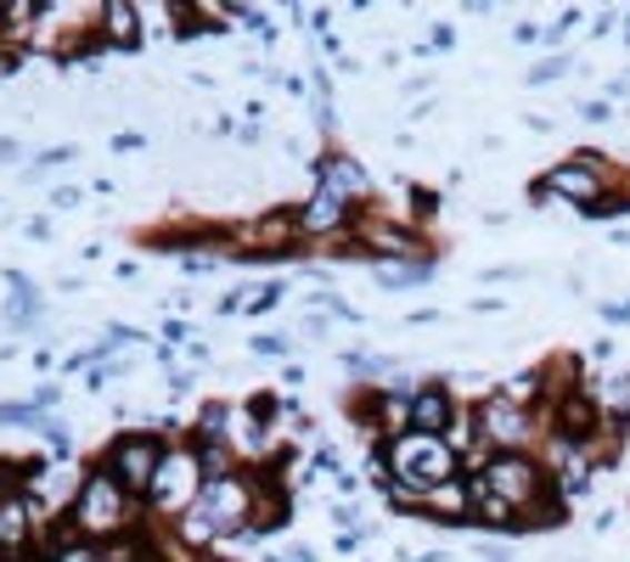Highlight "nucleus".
Returning <instances> with one entry per match:
<instances>
[{"label": "nucleus", "mask_w": 630, "mask_h": 562, "mask_svg": "<svg viewBox=\"0 0 630 562\" xmlns=\"http://www.w3.org/2000/svg\"><path fill=\"white\" fill-rule=\"evenodd\" d=\"M479 479L490 484V495H501L512 506L518 523H558L563 506L552 501V484H547V466H540L534 455H518V450H496Z\"/></svg>", "instance_id": "1"}, {"label": "nucleus", "mask_w": 630, "mask_h": 562, "mask_svg": "<svg viewBox=\"0 0 630 562\" xmlns=\"http://www.w3.org/2000/svg\"><path fill=\"white\" fill-rule=\"evenodd\" d=\"M457 450L439 433H400L389 444V479L406 490H439V484H457Z\"/></svg>", "instance_id": "2"}, {"label": "nucleus", "mask_w": 630, "mask_h": 562, "mask_svg": "<svg viewBox=\"0 0 630 562\" xmlns=\"http://www.w3.org/2000/svg\"><path fill=\"white\" fill-rule=\"evenodd\" d=\"M248 506H253L248 479L226 473V479L203 484V495L187 506V534H198V540H209V534H242L248 529Z\"/></svg>", "instance_id": "3"}, {"label": "nucleus", "mask_w": 630, "mask_h": 562, "mask_svg": "<svg viewBox=\"0 0 630 562\" xmlns=\"http://www.w3.org/2000/svg\"><path fill=\"white\" fill-rule=\"evenodd\" d=\"M124 518H130V495H124V484L108 473V466H97V473L84 479L79 501H73V529L90 534V540H108V534L124 529Z\"/></svg>", "instance_id": "4"}, {"label": "nucleus", "mask_w": 630, "mask_h": 562, "mask_svg": "<svg viewBox=\"0 0 630 562\" xmlns=\"http://www.w3.org/2000/svg\"><path fill=\"white\" fill-rule=\"evenodd\" d=\"M534 198H540V203H547V198H563V203L597 214L602 198H608V163H602L597 152H574L569 163H558L547 180H540V192H534Z\"/></svg>", "instance_id": "5"}, {"label": "nucleus", "mask_w": 630, "mask_h": 562, "mask_svg": "<svg viewBox=\"0 0 630 562\" xmlns=\"http://www.w3.org/2000/svg\"><path fill=\"white\" fill-rule=\"evenodd\" d=\"M163 455H169V444H163L158 433H124V439H113V450H108V473L124 484L130 501H147Z\"/></svg>", "instance_id": "6"}, {"label": "nucleus", "mask_w": 630, "mask_h": 562, "mask_svg": "<svg viewBox=\"0 0 630 562\" xmlns=\"http://www.w3.org/2000/svg\"><path fill=\"white\" fill-rule=\"evenodd\" d=\"M203 461H198V450H169L163 455V466H158V479H152V495L147 501H158V506H169V512H187L198 495H203Z\"/></svg>", "instance_id": "7"}, {"label": "nucleus", "mask_w": 630, "mask_h": 562, "mask_svg": "<svg viewBox=\"0 0 630 562\" xmlns=\"http://www.w3.org/2000/svg\"><path fill=\"white\" fill-rule=\"evenodd\" d=\"M316 192H327V198H338V203H360L367 198V169H360L354 158H343V152H332V158H321L316 163Z\"/></svg>", "instance_id": "8"}, {"label": "nucleus", "mask_w": 630, "mask_h": 562, "mask_svg": "<svg viewBox=\"0 0 630 562\" xmlns=\"http://www.w3.org/2000/svg\"><path fill=\"white\" fill-rule=\"evenodd\" d=\"M479 433H484L496 450H512V444L529 433V411H523L518 400H490V405H479Z\"/></svg>", "instance_id": "9"}, {"label": "nucleus", "mask_w": 630, "mask_h": 562, "mask_svg": "<svg viewBox=\"0 0 630 562\" xmlns=\"http://www.w3.org/2000/svg\"><path fill=\"white\" fill-rule=\"evenodd\" d=\"M406 422H411V433H439V439H444V428L457 422V400H450L439 383H433V389H417V394L406 400Z\"/></svg>", "instance_id": "10"}, {"label": "nucleus", "mask_w": 630, "mask_h": 562, "mask_svg": "<svg viewBox=\"0 0 630 562\" xmlns=\"http://www.w3.org/2000/svg\"><path fill=\"white\" fill-rule=\"evenodd\" d=\"M338 225H349V203H338V198H327V192H316V198L299 209V231H304V237H327V231H338Z\"/></svg>", "instance_id": "11"}, {"label": "nucleus", "mask_w": 630, "mask_h": 562, "mask_svg": "<svg viewBox=\"0 0 630 562\" xmlns=\"http://www.w3.org/2000/svg\"><path fill=\"white\" fill-rule=\"evenodd\" d=\"M29 540V501L18 490L0 495V551H23Z\"/></svg>", "instance_id": "12"}, {"label": "nucleus", "mask_w": 630, "mask_h": 562, "mask_svg": "<svg viewBox=\"0 0 630 562\" xmlns=\"http://www.w3.org/2000/svg\"><path fill=\"white\" fill-rule=\"evenodd\" d=\"M282 523H288V495H282V490L253 495V506H248V529H253V534H277Z\"/></svg>", "instance_id": "13"}, {"label": "nucleus", "mask_w": 630, "mask_h": 562, "mask_svg": "<svg viewBox=\"0 0 630 562\" xmlns=\"http://www.w3.org/2000/svg\"><path fill=\"white\" fill-rule=\"evenodd\" d=\"M102 23H108V40H113V46H124V51L141 46V18H136V7H124V0H108Z\"/></svg>", "instance_id": "14"}, {"label": "nucleus", "mask_w": 630, "mask_h": 562, "mask_svg": "<svg viewBox=\"0 0 630 562\" xmlns=\"http://www.w3.org/2000/svg\"><path fill=\"white\" fill-rule=\"evenodd\" d=\"M360 242L378 248V253H417V237L389 225V220H367V225H360Z\"/></svg>", "instance_id": "15"}, {"label": "nucleus", "mask_w": 630, "mask_h": 562, "mask_svg": "<svg viewBox=\"0 0 630 562\" xmlns=\"http://www.w3.org/2000/svg\"><path fill=\"white\" fill-rule=\"evenodd\" d=\"M422 281H433V270L428 264H406V270H383L378 288L383 293H406V288H422Z\"/></svg>", "instance_id": "16"}, {"label": "nucleus", "mask_w": 630, "mask_h": 562, "mask_svg": "<svg viewBox=\"0 0 630 562\" xmlns=\"http://www.w3.org/2000/svg\"><path fill=\"white\" fill-rule=\"evenodd\" d=\"M597 411H602V417H619V422H624V417H630V378H613V383H608V389L597 394Z\"/></svg>", "instance_id": "17"}, {"label": "nucleus", "mask_w": 630, "mask_h": 562, "mask_svg": "<svg viewBox=\"0 0 630 562\" xmlns=\"http://www.w3.org/2000/svg\"><path fill=\"white\" fill-rule=\"evenodd\" d=\"M12 321L18 327H29V321H40V293H29L23 281H18V299H12Z\"/></svg>", "instance_id": "18"}, {"label": "nucleus", "mask_w": 630, "mask_h": 562, "mask_svg": "<svg viewBox=\"0 0 630 562\" xmlns=\"http://www.w3.org/2000/svg\"><path fill=\"white\" fill-rule=\"evenodd\" d=\"M563 73H569V57H552V62L529 68V84H547V79H563Z\"/></svg>", "instance_id": "19"}, {"label": "nucleus", "mask_w": 630, "mask_h": 562, "mask_svg": "<svg viewBox=\"0 0 630 562\" xmlns=\"http://www.w3.org/2000/svg\"><path fill=\"white\" fill-rule=\"evenodd\" d=\"M248 417L253 422H270V417H277V394H253L248 400Z\"/></svg>", "instance_id": "20"}, {"label": "nucleus", "mask_w": 630, "mask_h": 562, "mask_svg": "<svg viewBox=\"0 0 630 562\" xmlns=\"http://www.w3.org/2000/svg\"><path fill=\"white\" fill-rule=\"evenodd\" d=\"M602 321H608V327H624V321H630V299H624V304H602Z\"/></svg>", "instance_id": "21"}, {"label": "nucleus", "mask_w": 630, "mask_h": 562, "mask_svg": "<svg viewBox=\"0 0 630 562\" xmlns=\"http://www.w3.org/2000/svg\"><path fill=\"white\" fill-rule=\"evenodd\" d=\"M253 354H288V338H253Z\"/></svg>", "instance_id": "22"}, {"label": "nucleus", "mask_w": 630, "mask_h": 562, "mask_svg": "<svg viewBox=\"0 0 630 562\" xmlns=\"http://www.w3.org/2000/svg\"><path fill=\"white\" fill-rule=\"evenodd\" d=\"M282 562H316V556H310V551H288Z\"/></svg>", "instance_id": "23"}, {"label": "nucleus", "mask_w": 630, "mask_h": 562, "mask_svg": "<svg viewBox=\"0 0 630 562\" xmlns=\"http://www.w3.org/2000/svg\"><path fill=\"white\" fill-rule=\"evenodd\" d=\"M214 562H226V556H214Z\"/></svg>", "instance_id": "24"}]
</instances>
